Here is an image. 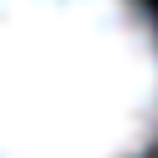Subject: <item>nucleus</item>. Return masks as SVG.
<instances>
[{
	"mask_svg": "<svg viewBox=\"0 0 158 158\" xmlns=\"http://www.w3.org/2000/svg\"><path fill=\"white\" fill-rule=\"evenodd\" d=\"M158 143V20L143 0H0V158H138Z\"/></svg>",
	"mask_w": 158,
	"mask_h": 158,
	"instance_id": "f257e3e1",
	"label": "nucleus"
}]
</instances>
